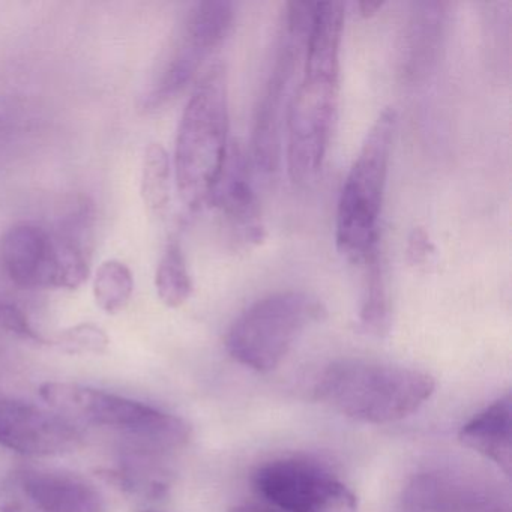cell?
I'll use <instances>...</instances> for the list:
<instances>
[{"label":"cell","mask_w":512,"mask_h":512,"mask_svg":"<svg viewBox=\"0 0 512 512\" xmlns=\"http://www.w3.org/2000/svg\"><path fill=\"white\" fill-rule=\"evenodd\" d=\"M230 512H280V511H277V509L266 508V506L253 505V503H250V505L233 506V508L230 509Z\"/></svg>","instance_id":"25"},{"label":"cell","mask_w":512,"mask_h":512,"mask_svg":"<svg viewBox=\"0 0 512 512\" xmlns=\"http://www.w3.org/2000/svg\"><path fill=\"white\" fill-rule=\"evenodd\" d=\"M208 205L214 206L229 230L230 241L241 248L256 247L265 239L260 203L248 172L247 155L241 146L230 145L226 164L212 191Z\"/></svg>","instance_id":"11"},{"label":"cell","mask_w":512,"mask_h":512,"mask_svg":"<svg viewBox=\"0 0 512 512\" xmlns=\"http://www.w3.org/2000/svg\"><path fill=\"white\" fill-rule=\"evenodd\" d=\"M172 166L169 154L160 143H151L146 149L142 170V197L146 208L155 215H163L169 208Z\"/></svg>","instance_id":"20"},{"label":"cell","mask_w":512,"mask_h":512,"mask_svg":"<svg viewBox=\"0 0 512 512\" xmlns=\"http://www.w3.org/2000/svg\"><path fill=\"white\" fill-rule=\"evenodd\" d=\"M229 148L226 67L214 62L194 85L176 136V187L182 202L191 211L208 205Z\"/></svg>","instance_id":"2"},{"label":"cell","mask_w":512,"mask_h":512,"mask_svg":"<svg viewBox=\"0 0 512 512\" xmlns=\"http://www.w3.org/2000/svg\"><path fill=\"white\" fill-rule=\"evenodd\" d=\"M80 439L79 431L62 416L0 395V446L29 457H50L73 451Z\"/></svg>","instance_id":"10"},{"label":"cell","mask_w":512,"mask_h":512,"mask_svg":"<svg viewBox=\"0 0 512 512\" xmlns=\"http://www.w3.org/2000/svg\"><path fill=\"white\" fill-rule=\"evenodd\" d=\"M313 10L311 2H289L281 17L274 64L257 107L251 140L254 164L266 173L275 172L280 166L281 131L290 103L289 92L304 61Z\"/></svg>","instance_id":"7"},{"label":"cell","mask_w":512,"mask_h":512,"mask_svg":"<svg viewBox=\"0 0 512 512\" xmlns=\"http://www.w3.org/2000/svg\"><path fill=\"white\" fill-rule=\"evenodd\" d=\"M344 5L317 2L308 29L302 76L287 107V169L293 182L317 175L331 143L340 98Z\"/></svg>","instance_id":"1"},{"label":"cell","mask_w":512,"mask_h":512,"mask_svg":"<svg viewBox=\"0 0 512 512\" xmlns=\"http://www.w3.org/2000/svg\"><path fill=\"white\" fill-rule=\"evenodd\" d=\"M0 266L23 289L50 287L52 239L35 224H16L0 239Z\"/></svg>","instance_id":"15"},{"label":"cell","mask_w":512,"mask_h":512,"mask_svg":"<svg viewBox=\"0 0 512 512\" xmlns=\"http://www.w3.org/2000/svg\"><path fill=\"white\" fill-rule=\"evenodd\" d=\"M460 442L496 463L506 476L512 472L511 395L494 401L461 427Z\"/></svg>","instance_id":"16"},{"label":"cell","mask_w":512,"mask_h":512,"mask_svg":"<svg viewBox=\"0 0 512 512\" xmlns=\"http://www.w3.org/2000/svg\"><path fill=\"white\" fill-rule=\"evenodd\" d=\"M434 389L433 377L415 368L341 361L323 373L316 394L356 421L388 424L418 412Z\"/></svg>","instance_id":"3"},{"label":"cell","mask_w":512,"mask_h":512,"mask_svg":"<svg viewBox=\"0 0 512 512\" xmlns=\"http://www.w3.org/2000/svg\"><path fill=\"white\" fill-rule=\"evenodd\" d=\"M55 344L68 353H103L109 346V337L94 323H80L62 331Z\"/></svg>","instance_id":"21"},{"label":"cell","mask_w":512,"mask_h":512,"mask_svg":"<svg viewBox=\"0 0 512 512\" xmlns=\"http://www.w3.org/2000/svg\"><path fill=\"white\" fill-rule=\"evenodd\" d=\"M155 287L161 302L169 308H179L191 298L193 280L187 259L178 239L167 242L155 274Z\"/></svg>","instance_id":"18"},{"label":"cell","mask_w":512,"mask_h":512,"mask_svg":"<svg viewBox=\"0 0 512 512\" xmlns=\"http://www.w3.org/2000/svg\"><path fill=\"white\" fill-rule=\"evenodd\" d=\"M254 488L283 512H358L353 491L319 464L280 458L254 473Z\"/></svg>","instance_id":"9"},{"label":"cell","mask_w":512,"mask_h":512,"mask_svg":"<svg viewBox=\"0 0 512 512\" xmlns=\"http://www.w3.org/2000/svg\"><path fill=\"white\" fill-rule=\"evenodd\" d=\"M133 292V272L124 262L110 259L101 263L95 272L94 298L104 313H121L130 304Z\"/></svg>","instance_id":"19"},{"label":"cell","mask_w":512,"mask_h":512,"mask_svg":"<svg viewBox=\"0 0 512 512\" xmlns=\"http://www.w3.org/2000/svg\"><path fill=\"white\" fill-rule=\"evenodd\" d=\"M449 5L416 2L398 41V76L407 85L425 82L439 64L448 28Z\"/></svg>","instance_id":"13"},{"label":"cell","mask_w":512,"mask_h":512,"mask_svg":"<svg viewBox=\"0 0 512 512\" xmlns=\"http://www.w3.org/2000/svg\"><path fill=\"white\" fill-rule=\"evenodd\" d=\"M0 329H4L22 340L34 341L38 344L44 343V338L35 331L25 311L4 299H0Z\"/></svg>","instance_id":"22"},{"label":"cell","mask_w":512,"mask_h":512,"mask_svg":"<svg viewBox=\"0 0 512 512\" xmlns=\"http://www.w3.org/2000/svg\"><path fill=\"white\" fill-rule=\"evenodd\" d=\"M434 247L428 238L427 232L421 227L413 230L409 236V244H407V260L412 266H424L430 262L433 256Z\"/></svg>","instance_id":"23"},{"label":"cell","mask_w":512,"mask_h":512,"mask_svg":"<svg viewBox=\"0 0 512 512\" xmlns=\"http://www.w3.org/2000/svg\"><path fill=\"white\" fill-rule=\"evenodd\" d=\"M326 316L310 293L278 292L254 302L227 332L226 347L235 361L259 373L275 370L305 329Z\"/></svg>","instance_id":"5"},{"label":"cell","mask_w":512,"mask_h":512,"mask_svg":"<svg viewBox=\"0 0 512 512\" xmlns=\"http://www.w3.org/2000/svg\"><path fill=\"white\" fill-rule=\"evenodd\" d=\"M97 211L89 197H80L50 232L52 289L76 290L91 275Z\"/></svg>","instance_id":"12"},{"label":"cell","mask_w":512,"mask_h":512,"mask_svg":"<svg viewBox=\"0 0 512 512\" xmlns=\"http://www.w3.org/2000/svg\"><path fill=\"white\" fill-rule=\"evenodd\" d=\"M145 512H157V511H145Z\"/></svg>","instance_id":"26"},{"label":"cell","mask_w":512,"mask_h":512,"mask_svg":"<svg viewBox=\"0 0 512 512\" xmlns=\"http://www.w3.org/2000/svg\"><path fill=\"white\" fill-rule=\"evenodd\" d=\"M233 17V4L226 0H203L191 5L163 70L143 95L145 112L166 106L196 79L203 62L229 35Z\"/></svg>","instance_id":"8"},{"label":"cell","mask_w":512,"mask_h":512,"mask_svg":"<svg viewBox=\"0 0 512 512\" xmlns=\"http://www.w3.org/2000/svg\"><path fill=\"white\" fill-rule=\"evenodd\" d=\"M392 107L377 116L365 136L338 200L335 242L355 265L379 251V223L397 131Z\"/></svg>","instance_id":"4"},{"label":"cell","mask_w":512,"mask_h":512,"mask_svg":"<svg viewBox=\"0 0 512 512\" xmlns=\"http://www.w3.org/2000/svg\"><path fill=\"white\" fill-rule=\"evenodd\" d=\"M40 395L58 413L134 434L160 449L182 448L191 437L184 419L91 386L47 382L41 385Z\"/></svg>","instance_id":"6"},{"label":"cell","mask_w":512,"mask_h":512,"mask_svg":"<svg viewBox=\"0 0 512 512\" xmlns=\"http://www.w3.org/2000/svg\"><path fill=\"white\" fill-rule=\"evenodd\" d=\"M383 5H385L383 2H367V0H365V2H361V4L358 5L359 14L365 17V19H370V17L376 16V14L382 10Z\"/></svg>","instance_id":"24"},{"label":"cell","mask_w":512,"mask_h":512,"mask_svg":"<svg viewBox=\"0 0 512 512\" xmlns=\"http://www.w3.org/2000/svg\"><path fill=\"white\" fill-rule=\"evenodd\" d=\"M16 484L40 512H106V500L88 479L59 470L28 469Z\"/></svg>","instance_id":"14"},{"label":"cell","mask_w":512,"mask_h":512,"mask_svg":"<svg viewBox=\"0 0 512 512\" xmlns=\"http://www.w3.org/2000/svg\"><path fill=\"white\" fill-rule=\"evenodd\" d=\"M359 266L364 272L359 326L367 334L383 337L391 326V304L380 251L368 256Z\"/></svg>","instance_id":"17"}]
</instances>
